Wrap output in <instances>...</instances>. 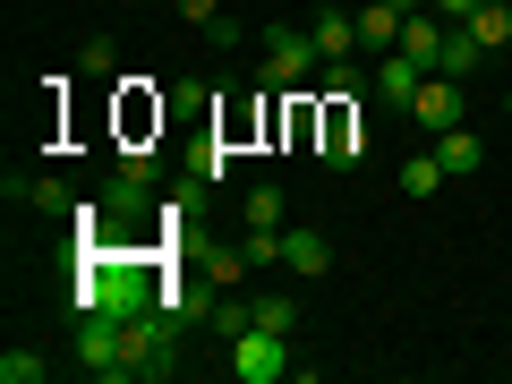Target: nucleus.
Segmentation results:
<instances>
[{
    "label": "nucleus",
    "mask_w": 512,
    "mask_h": 384,
    "mask_svg": "<svg viewBox=\"0 0 512 384\" xmlns=\"http://www.w3.org/2000/svg\"><path fill=\"white\" fill-rule=\"evenodd\" d=\"M256 52H265V69H256V86H265V94H299L316 69H325V52H316V35L299 18L256 26Z\"/></svg>",
    "instance_id": "f257e3e1"
},
{
    "label": "nucleus",
    "mask_w": 512,
    "mask_h": 384,
    "mask_svg": "<svg viewBox=\"0 0 512 384\" xmlns=\"http://www.w3.org/2000/svg\"><path fill=\"white\" fill-rule=\"evenodd\" d=\"M222 367H231L239 384H282V376H299V367H291V333H265V325H248L239 342H222Z\"/></svg>",
    "instance_id": "f03ea898"
},
{
    "label": "nucleus",
    "mask_w": 512,
    "mask_h": 384,
    "mask_svg": "<svg viewBox=\"0 0 512 384\" xmlns=\"http://www.w3.org/2000/svg\"><path fill=\"white\" fill-rule=\"evenodd\" d=\"M69 359L86 367L94 384H128V359H120V316H77V333H69Z\"/></svg>",
    "instance_id": "7ed1b4c3"
},
{
    "label": "nucleus",
    "mask_w": 512,
    "mask_h": 384,
    "mask_svg": "<svg viewBox=\"0 0 512 384\" xmlns=\"http://www.w3.org/2000/svg\"><path fill=\"white\" fill-rule=\"evenodd\" d=\"M410 120H419L427 137H444V128H461V120H470V94H461V77L427 69V86H419V103H410Z\"/></svg>",
    "instance_id": "20e7f679"
},
{
    "label": "nucleus",
    "mask_w": 512,
    "mask_h": 384,
    "mask_svg": "<svg viewBox=\"0 0 512 384\" xmlns=\"http://www.w3.org/2000/svg\"><path fill=\"white\" fill-rule=\"evenodd\" d=\"M419 86H427V60H410V52H384L376 69H367V94H376V103H393V111L419 103Z\"/></svg>",
    "instance_id": "39448f33"
},
{
    "label": "nucleus",
    "mask_w": 512,
    "mask_h": 384,
    "mask_svg": "<svg viewBox=\"0 0 512 384\" xmlns=\"http://www.w3.org/2000/svg\"><path fill=\"white\" fill-rule=\"evenodd\" d=\"M419 9H427V0H359V43H367V52H393Z\"/></svg>",
    "instance_id": "423d86ee"
},
{
    "label": "nucleus",
    "mask_w": 512,
    "mask_h": 384,
    "mask_svg": "<svg viewBox=\"0 0 512 384\" xmlns=\"http://www.w3.org/2000/svg\"><path fill=\"white\" fill-rule=\"evenodd\" d=\"M282 265H291L299 282H316V274L333 265V239H325V231H308V222H291V231H282Z\"/></svg>",
    "instance_id": "0eeeda50"
},
{
    "label": "nucleus",
    "mask_w": 512,
    "mask_h": 384,
    "mask_svg": "<svg viewBox=\"0 0 512 384\" xmlns=\"http://www.w3.org/2000/svg\"><path fill=\"white\" fill-rule=\"evenodd\" d=\"M308 35H316V52H325V60L367 52V43H359V9H316V18H308Z\"/></svg>",
    "instance_id": "6e6552de"
},
{
    "label": "nucleus",
    "mask_w": 512,
    "mask_h": 384,
    "mask_svg": "<svg viewBox=\"0 0 512 384\" xmlns=\"http://www.w3.org/2000/svg\"><path fill=\"white\" fill-rule=\"evenodd\" d=\"M94 205H103L111 222H146V214H154V180H137V171H111V188H103Z\"/></svg>",
    "instance_id": "1a4fd4ad"
},
{
    "label": "nucleus",
    "mask_w": 512,
    "mask_h": 384,
    "mask_svg": "<svg viewBox=\"0 0 512 384\" xmlns=\"http://www.w3.org/2000/svg\"><path fill=\"white\" fill-rule=\"evenodd\" d=\"M427 146H436V163L453 171V180H470V171L487 163V137H478L470 120H461V128H444V137H427Z\"/></svg>",
    "instance_id": "9d476101"
},
{
    "label": "nucleus",
    "mask_w": 512,
    "mask_h": 384,
    "mask_svg": "<svg viewBox=\"0 0 512 384\" xmlns=\"http://www.w3.org/2000/svg\"><path fill=\"white\" fill-rule=\"evenodd\" d=\"M350 94H333V120H325V163L333 171H350V163H367V128H350Z\"/></svg>",
    "instance_id": "9b49d317"
},
{
    "label": "nucleus",
    "mask_w": 512,
    "mask_h": 384,
    "mask_svg": "<svg viewBox=\"0 0 512 384\" xmlns=\"http://www.w3.org/2000/svg\"><path fill=\"white\" fill-rule=\"evenodd\" d=\"M461 26L478 35V52H487V60H495V52H512V9H504V0H478Z\"/></svg>",
    "instance_id": "f8f14e48"
},
{
    "label": "nucleus",
    "mask_w": 512,
    "mask_h": 384,
    "mask_svg": "<svg viewBox=\"0 0 512 384\" xmlns=\"http://www.w3.org/2000/svg\"><path fill=\"white\" fill-rule=\"evenodd\" d=\"M436 69H444V77H461V86H470V77L487 69V52H478V35H470V26H444V52H436Z\"/></svg>",
    "instance_id": "ddd939ff"
},
{
    "label": "nucleus",
    "mask_w": 512,
    "mask_h": 384,
    "mask_svg": "<svg viewBox=\"0 0 512 384\" xmlns=\"http://www.w3.org/2000/svg\"><path fill=\"white\" fill-rule=\"evenodd\" d=\"M282 205H291V197H282L274 180H256L248 197H239V231H282Z\"/></svg>",
    "instance_id": "4468645a"
},
{
    "label": "nucleus",
    "mask_w": 512,
    "mask_h": 384,
    "mask_svg": "<svg viewBox=\"0 0 512 384\" xmlns=\"http://www.w3.org/2000/svg\"><path fill=\"white\" fill-rule=\"evenodd\" d=\"M231 163H239V154L222 146V137H214V146H197V154H188V188H222V180H231Z\"/></svg>",
    "instance_id": "2eb2a0df"
},
{
    "label": "nucleus",
    "mask_w": 512,
    "mask_h": 384,
    "mask_svg": "<svg viewBox=\"0 0 512 384\" xmlns=\"http://www.w3.org/2000/svg\"><path fill=\"white\" fill-rule=\"evenodd\" d=\"M444 180H453V171L436 163V146H427V154H410V163H402V197H436Z\"/></svg>",
    "instance_id": "dca6fc26"
},
{
    "label": "nucleus",
    "mask_w": 512,
    "mask_h": 384,
    "mask_svg": "<svg viewBox=\"0 0 512 384\" xmlns=\"http://www.w3.org/2000/svg\"><path fill=\"white\" fill-rule=\"evenodd\" d=\"M248 316H256L265 333H291V325H299V299H291V291H265V299H248Z\"/></svg>",
    "instance_id": "f3484780"
},
{
    "label": "nucleus",
    "mask_w": 512,
    "mask_h": 384,
    "mask_svg": "<svg viewBox=\"0 0 512 384\" xmlns=\"http://www.w3.org/2000/svg\"><path fill=\"white\" fill-rule=\"evenodd\" d=\"M205 282H214V291H239V282H248V248H214L205 256Z\"/></svg>",
    "instance_id": "a211bd4d"
},
{
    "label": "nucleus",
    "mask_w": 512,
    "mask_h": 384,
    "mask_svg": "<svg viewBox=\"0 0 512 384\" xmlns=\"http://www.w3.org/2000/svg\"><path fill=\"white\" fill-rule=\"evenodd\" d=\"M43 376H52L43 350H0V384H43Z\"/></svg>",
    "instance_id": "6ab92c4d"
},
{
    "label": "nucleus",
    "mask_w": 512,
    "mask_h": 384,
    "mask_svg": "<svg viewBox=\"0 0 512 384\" xmlns=\"http://www.w3.org/2000/svg\"><path fill=\"white\" fill-rule=\"evenodd\" d=\"M26 214H77L69 180H26Z\"/></svg>",
    "instance_id": "aec40b11"
},
{
    "label": "nucleus",
    "mask_w": 512,
    "mask_h": 384,
    "mask_svg": "<svg viewBox=\"0 0 512 384\" xmlns=\"http://www.w3.org/2000/svg\"><path fill=\"white\" fill-rule=\"evenodd\" d=\"M239 248H248V265H282V231H239Z\"/></svg>",
    "instance_id": "412c9836"
},
{
    "label": "nucleus",
    "mask_w": 512,
    "mask_h": 384,
    "mask_svg": "<svg viewBox=\"0 0 512 384\" xmlns=\"http://www.w3.org/2000/svg\"><path fill=\"white\" fill-rule=\"evenodd\" d=\"M111 69H120V43H111V35H86V77H111Z\"/></svg>",
    "instance_id": "4be33fe9"
},
{
    "label": "nucleus",
    "mask_w": 512,
    "mask_h": 384,
    "mask_svg": "<svg viewBox=\"0 0 512 384\" xmlns=\"http://www.w3.org/2000/svg\"><path fill=\"white\" fill-rule=\"evenodd\" d=\"M197 35H205V43H222V52H231V43H248V26H239L231 9H222V18H214V26H197Z\"/></svg>",
    "instance_id": "5701e85b"
},
{
    "label": "nucleus",
    "mask_w": 512,
    "mask_h": 384,
    "mask_svg": "<svg viewBox=\"0 0 512 384\" xmlns=\"http://www.w3.org/2000/svg\"><path fill=\"white\" fill-rule=\"evenodd\" d=\"M180 18H188V26H214V18H222V0H180Z\"/></svg>",
    "instance_id": "b1692460"
},
{
    "label": "nucleus",
    "mask_w": 512,
    "mask_h": 384,
    "mask_svg": "<svg viewBox=\"0 0 512 384\" xmlns=\"http://www.w3.org/2000/svg\"><path fill=\"white\" fill-rule=\"evenodd\" d=\"M427 9H436V18H470L478 0H427Z\"/></svg>",
    "instance_id": "393cba45"
},
{
    "label": "nucleus",
    "mask_w": 512,
    "mask_h": 384,
    "mask_svg": "<svg viewBox=\"0 0 512 384\" xmlns=\"http://www.w3.org/2000/svg\"><path fill=\"white\" fill-rule=\"evenodd\" d=\"M504 120H512V86H504Z\"/></svg>",
    "instance_id": "a878e982"
}]
</instances>
